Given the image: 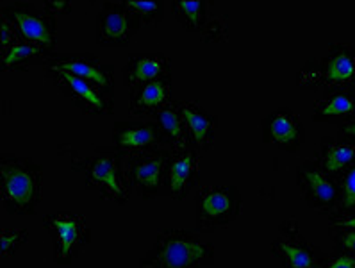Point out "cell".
<instances>
[{"instance_id":"1","label":"cell","mask_w":355,"mask_h":268,"mask_svg":"<svg viewBox=\"0 0 355 268\" xmlns=\"http://www.w3.org/2000/svg\"><path fill=\"white\" fill-rule=\"evenodd\" d=\"M214 263L213 243L198 231L163 229L139 260V268H205Z\"/></svg>"},{"instance_id":"2","label":"cell","mask_w":355,"mask_h":268,"mask_svg":"<svg viewBox=\"0 0 355 268\" xmlns=\"http://www.w3.org/2000/svg\"><path fill=\"white\" fill-rule=\"evenodd\" d=\"M43 168L31 158H0V197L9 215H34L42 201Z\"/></svg>"},{"instance_id":"3","label":"cell","mask_w":355,"mask_h":268,"mask_svg":"<svg viewBox=\"0 0 355 268\" xmlns=\"http://www.w3.org/2000/svg\"><path fill=\"white\" fill-rule=\"evenodd\" d=\"M73 170L84 174V185L101 195L102 201L125 206L130 201L129 181L125 176V156L114 147H95V154L80 158L73 156Z\"/></svg>"},{"instance_id":"4","label":"cell","mask_w":355,"mask_h":268,"mask_svg":"<svg viewBox=\"0 0 355 268\" xmlns=\"http://www.w3.org/2000/svg\"><path fill=\"white\" fill-rule=\"evenodd\" d=\"M297 84L302 90L325 92L355 86V47L330 43L327 56L311 59L297 76Z\"/></svg>"},{"instance_id":"5","label":"cell","mask_w":355,"mask_h":268,"mask_svg":"<svg viewBox=\"0 0 355 268\" xmlns=\"http://www.w3.org/2000/svg\"><path fill=\"white\" fill-rule=\"evenodd\" d=\"M241 192L230 185L202 186L195 197L197 231L213 233L230 226L241 213Z\"/></svg>"},{"instance_id":"6","label":"cell","mask_w":355,"mask_h":268,"mask_svg":"<svg viewBox=\"0 0 355 268\" xmlns=\"http://www.w3.org/2000/svg\"><path fill=\"white\" fill-rule=\"evenodd\" d=\"M43 227L52 238L58 265L73 263L92 242L88 220L79 213H49L43 217Z\"/></svg>"},{"instance_id":"7","label":"cell","mask_w":355,"mask_h":268,"mask_svg":"<svg viewBox=\"0 0 355 268\" xmlns=\"http://www.w3.org/2000/svg\"><path fill=\"white\" fill-rule=\"evenodd\" d=\"M2 15L13 22V26L17 27L18 36L24 42H29L33 45L40 47L46 54L54 52L55 45H58V31H55V17L38 8L33 2L27 0H13L2 8L0 11Z\"/></svg>"},{"instance_id":"8","label":"cell","mask_w":355,"mask_h":268,"mask_svg":"<svg viewBox=\"0 0 355 268\" xmlns=\"http://www.w3.org/2000/svg\"><path fill=\"white\" fill-rule=\"evenodd\" d=\"M270 251L282 268H320L325 260L322 249L300 235L295 220L280 224V236L273 240Z\"/></svg>"},{"instance_id":"9","label":"cell","mask_w":355,"mask_h":268,"mask_svg":"<svg viewBox=\"0 0 355 268\" xmlns=\"http://www.w3.org/2000/svg\"><path fill=\"white\" fill-rule=\"evenodd\" d=\"M46 77L58 86L71 101V104L79 108L86 115H113L114 99L105 95L104 92L89 84L88 81L73 76L70 72L61 70L58 67H45Z\"/></svg>"},{"instance_id":"10","label":"cell","mask_w":355,"mask_h":268,"mask_svg":"<svg viewBox=\"0 0 355 268\" xmlns=\"http://www.w3.org/2000/svg\"><path fill=\"white\" fill-rule=\"evenodd\" d=\"M170 151L145 152V154L127 156L125 176L132 192L141 199L150 201L155 199L164 190V176Z\"/></svg>"},{"instance_id":"11","label":"cell","mask_w":355,"mask_h":268,"mask_svg":"<svg viewBox=\"0 0 355 268\" xmlns=\"http://www.w3.org/2000/svg\"><path fill=\"white\" fill-rule=\"evenodd\" d=\"M297 185L305 204L320 213H334L341 201L338 179L327 176L314 161H305L297 168Z\"/></svg>"},{"instance_id":"12","label":"cell","mask_w":355,"mask_h":268,"mask_svg":"<svg viewBox=\"0 0 355 268\" xmlns=\"http://www.w3.org/2000/svg\"><path fill=\"white\" fill-rule=\"evenodd\" d=\"M141 26L123 0H107L96 17V43L102 47H125Z\"/></svg>"},{"instance_id":"13","label":"cell","mask_w":355,"mask_h":268,"mask_svg":"<svg viewBox=\"0 0 355 268\" xmlns=\"http://www.w3.org/2000/svg\"><path fill=\"white\" fill-rule=\"evenodd\" d=\"M202 152L195 147L170 151L164 176V190L173 201H184L200 183Z\"/></svg>"},{"instance_id":"14","label":"cell","mask_w":355,"mask_h":268,"mask_svg":"<svg viewBox=\"0 0 355 268\" xmlns=\"http://www.w3.org/2000/svg\"><path fill=\"white\" fill-rule=\"evenodd\" d=\"M113 147L125 156L163 151L164 136L155 122H116L113 127Z\"/></svg>"},{"instance_id":"15","label":"cell","mask_w":355,"mask_h":268,"mask_svg":"<svg viewBox=\"0 0 355 268\" xmlns=\"http://www.w3.org/2000/svg\"><path fill=\"white\" fill-rule=\"evenodd\" d=\"M45 67H58L67 70L80 79L88 81L89 84L104 92L105 95L114 97V67L104 63L102 59L93 54L77 56H54L46 59Z\"/></svg>"},{"instance_id":"16","label":"cell","mask_w":355,"mask_h":268,"mask_svg":"<svg viewBox=\"0 0 355 268\" xmlns=\"http://www.w3.org/2000/svg\"><path fill=\"white\" fill-rule=\"evenodd\" d=\"M263 142L282 152L295 154L305 142V129L300 118L289 108H279L263 120Z\"/></svg>"},{"instance_id":"17","label":"cell","mask_w":355,"mask_h":268,"mask_svg":"<svg viewBox=\"0 0 355 268\" xmlns=\"http://www.w3.org/2000/svg\"><path fill=\"white\" fill-rule=\"evenodd\" d=\"M311 118L327 124H347L355 118V86L327 92V95L313 104Z\"/></svg>"},{"instance_id":"18","label":"cell","mask_w":355,"mask_h":268,"mask_svg":"<svg viewBox=\"0 0 355 268\" xmlns=\"http://www.w3.org/2000/svg\"><path fill=\"white\" fill-rule=\"evenodd\" d=\"M180 111H182V117L188 126L193 147L198 149L202 154L209 152L214 145V138H216V115L209 113L197 102H180Z\"/></svg>"},{"instance_id":"19","label":"cell","mask_w":355,"mask_h":268,"mask_svg":"<svg viewBox=\"0 0 355 268\" xmlns=\"http://www.w3.org/2000/svg\"><path fill=\"white\" fill-rule=\"evenodd\" d=\"M171 101V77H164L130 88L129 109L136 117H154Z\"/></svg>"},{"instance_id":"20","label":"cell","mask_w":355,"mask_h":268,"mask_svg":"<svg viewBox=\"0 0 355 268\" xmlns=\"http://www.w3.org/2000/svg\"><path fill=\"white\" fill-rule=\"evenodd\" d=\"M164 77H171V59L164 54L132 56L123 68V81L129 88Z\"/></svg>"},{"instance_id":"21","label":"cell","mask_w":355,"mask_h":268,"mask_svg":"<svg viewBox=\"0 0 355 268\" xmlns=\"http://www.w3.org/2000/svg\"><path fill=\"white\" fill-rule=\"evenodd\" d=\"M314 163L322 168L327 176L339 179L355 163V143L325 136L320 143Z\"/></svg>"},{"instance_id":"22","label":"cell","mask_w":355,"mask_h":268,"mask_svg":"<svg viewBox=\"0 0 355 268\" xmlns=\"http://www.w3.org/2000/svg\"><path fill=\"white\" fill-rule=\"evenodd\" d=\"M154 122L163 133L168 151L193 147L179 101H171L166 108H163L157 115H154Z\"/></svg>"},{"instance_id":"23","label":"cell","mask_w":355,"mask_h":268,"mask_svg":"<svg viewBox=\"0 0 355 268\" xmlns=\"http://www.w3.org/2000/svg\"><path fill=\"white\" fill-rule=\"evenodd\" d=\"M49 58L51 54H46L40 47L20 40L11 49L0 52V65H2V72L29 70V67L33 65H45Z\"/></svg>"},{"instance_id":"24","label":"cell","mask_w":355,"mask_h":268,"mask_svg":"<svg viewBox=\"0 0 355 268\" xmlns=\"http://www.w3.org/2000/svg\"><path fill=\"white\" fill-rule=\"evenodd\" d=\"M171 15L188 33H202L209 20L207 0H171Z\"/></svg>"},{"instance_id":"25","label":"cell","mask_w":355,"mask_h":268,"mask_svg":"<svg viewBox=\"0 0 355 268\" xmlns=\"http://www.w3.org/2000/svg\"><path fill=\"white\" fill-rule=\"evenodd\" d=\"M130 13L136 17L141 27L157 26L164 18L163 0H123Z\"/></svg>"},{"instance_id":"26","label":"cell","mask_w":355,"mask_h":268,"mask_svg":"<svg viewBox=\"0 0 355 268\" xmlns=\"http://www.w3.org/2000/svg\"><path fill=\"white\" fill-rule=\"evenodd\" d=\"M29 240V231L27 229H8L2 227L0 229V252H2V260L15 258L18 249L26 245Z\"/></svg>"},{"instance_id":"27","label":"cell","mask_w":355,"mask_h":268,"mask_svg":"<svg viewBox=\"0 0 355 268\" xmlns=\"http://www.w3.org/2000/svg\"><path fill=\"white\" fill-rule=\"evenodd\" d=\"M341 186V201L334 213H345V211L355 210V163L348 168L338 179Z\"/></svg>"},{"instance_id":"28","label":"cell","mask_w":355,"mask_h":268,"mask_svg":"<svg viewBox=\"0 0 355 268\" xmlns=\"http://www.w3.org/2000/svg\"><path fill=\"white\" fill-rule=\"evenodd\" d=\"M202 42L204 43H220L225 42L229 38V27H227L225 20L218 17H209L207 24H205L204 31L200 33Z\"/></svg>"},{"instance_id":"29","label":"cell","mask_w":355,"mask_h":268,"mask_svg":"<svg viewBox=\"0 0 355 268\" xmlns=\"http://www.w3.org/2000/svg\"><path fill=\"white\" fill-rule=\"evenodd\" d=\"M17 42H20L17 27L13 26V22L9 20L6 15L0 13V52L11 49Z\"/></svg>"},{"instance_id":"30","label":"cell","mask_w":355,"mask_h":268,"mask_svg":"<svg viewBox=\"0 0 355 268\" xmlns=\"http://www.w3.org/2000/svg\"><path fill=\"white\" fill-rule=\"evenodd\" d=\"M330 236L336 243V251L355 256V231L352 229H330Z\"/></svg>"},{"instance_id":"31","label":"cell","mask_w":355,"mask_h":268,"mask_svg":"<svg viewBox=\"0 0 355 268\" xmlns=\"http://www.w3.org/2000/svg\"><path fill=\"white\" fill-rule=\"evenodd\" d=\"M320 268H355V256L336 251L332 256H325Z\"/></svg>"},{"instance_id":"32","label":"cell","mask_w":355,"mask_h":268,"mask_svg":"<svg viewBox=\"0 0 355 268\" xmlns=\"http://www.w3.org/2000/svg\"><path fill=\"white\" fill-rule=\"evenodd\" d=\"M329 224H330V229L355 231V210L345 211V213H330Z\"/></svg>"},{"instance_id":"33","label":"cell","mask_w":355,"mask_h":268,"mask_svg":"<svg viewBox=\"0 0 355 268\" xmlns=\"http://www.w3.org/2000/svg\"><path fill=\"white\" fill-rule=\"evenodd\" d=\"M43 9L49 11L51 15H70L71 13V2L70 0H43Z\"/></svg>"},{"instance_id":"34","label":"cell","mask_w":355,"mask_h":268,"mask_svg":"<svg viewBox=\"0 0 355 268\" xmlns=\"http://www.w3.org/2000/svg\"><path fill=\"white\" fill-rule=\"evenodd\" d=\"M339 138L347 140V142H354L355 143V118L354 120L347 122V124H341L338 129Z\"/></svg>"}]
</instances>
